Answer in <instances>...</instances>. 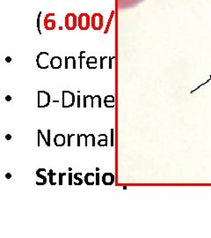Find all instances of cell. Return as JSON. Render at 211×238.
I'll list each match as a JSON object with an SVG mask.
<instances>
[{
	"label": "cell",
	"instance_id": "cell-2",
	"mask_svg": "<svg viewBox=\"0 0 211 238\" xmlns=\"http://www.w3.org/2000/svg\"><path fill=\"white\" fill-rule=\"evenodd\" d=\"M75 103V95L70 91H62V108H71Z\"/></svg>",
	"mask_w": 211,
	"mask_h": 238
},
{
	"label": "cell",
	"instance_id": "cell-17",
	"mask_svg": "<svg viewBox=\"0 0 211 238\" xmlns=\"http://www.w3.org/2000/svg\"><path fill=\"white\" fill-rule=\"evenodd\" d=\"M80 176H82V173H76V174L73 176V178L77 181L76 183H73L74 184H76V185H81V184L83 183L84 181H83V179L80 178Z\"/></svg>",
	"mask_w": 211,
	"mask_h": 238
},
{
	"label": "cell",
	"instance_id": "cell-32",
	"mask_svg": "<svg viewBox=\"0 0 211 238\" xmlns=\"http://www.w3.org/2000/svg\"><path fill=\"white\" fill-rule=\"evenodd\" d=\"M5 61H6L7 63H11V62H12V58H11V57H7V58H5Z\"/></svg>",
	"mask_w": 211,
	"mask_h": 238
},
{
	"label": "cell",
	"instance_id": "cell-35",
	"mask_svg": "<svg viewBox=\"0 0 211 238\" xmlns=\"http://www.w3.org/2000/svg\"><path fill=\"white\" fill-rule=\"evenodd\" d=\"M80 96L79 95H77V107L79 108L80 107V102H79V101H80Z\"/></svg>",
	"mask_w": 211,
	"mask_h": 238
},
{
	"label": "cell",
	"instance_id": "cell-33",
	"mask_svg": "<svg viewBox=\"0 0 211 238\" xmlns=\"http://www.w3.org/2000/svg\"><path fill=\"white\" fill-rule=\"evenodd\" d=\"M5 100H6L7 101H10L12 100V96H11V95H7V96L5 97Z\"/></svg>",
	"mask_w": 211,
	"mask_h": 238
},
{
	"label": "cell",
	"instance_id": "cell-21",
	"mask_svg": "<svg viewBox=\"0 0 211 238\" xmlns=\"http://www.w3.org/2000/svg\"><path fill=\"white\" fill-rule=\"evenodd\" d=\"M85 51H81L80 52V57H79V59H80V65H79V67H80V69L83 68V59L85 58V57H83V54H85Z\"/></svg>",
	"mask_w": 211,
	"mask_h": 238
},
{
	"label": "cell",
	"instance_id": "cell-23",
	"mask_svg": "<svg viewBox=\"0 0 211 238\" xmlns=\"http://www.w3.org/2000/svg\"><path fill=\"white\" fill-rule=\"evenodd\" d=\"M38 132L40 133V136L42 137V139H43V140L45 141V143H46V146H50V145L49 144V141H48V139H46V138H45V136L43 135L42 132H41L40 130H38Z\"/></svg>",
	"mask_w": 211,
	"mask_h": 238
},
{
	"label": "cell",
	"instance_id": "cell-31",
	"mask_svg": "<svg viewBox=\"0 0 211 238\" xmlns=\"http://www.w3.org/2000/svg\"><path fill=\"white\" fill-rule=\"evenodd\" d=\"M5 177L7 179H10L12 177V174H11V173H7V174L5 175Z\"/></svg>",
	"mask_w": 211,
	"mask_h": 238
},
{
	"label": "cell",
	"instance_id": "cell-30",
	"mask_svg": "<svg viewBox=\"0 0 211 238\" xmlns=\"http://www.w3.org/2000/svg\"><path fill=\"white\" fill-rule=\"evenodd\" d=\"M72 135H73V134L68 136V146H71V138L72 137Z\"/></svg>",
	"mask_w": 211,
	"mask_h": 238
},
{
	"label": "cell",
	"instance_id": "cell-5",
	"mask_svg": "<svg viewBox=\"0 0 211 238\" xmlns=\"http://www.w3.org/2000/svg\"><path fill=\"white\" fill-rule=\"evenodd\" d=\"M50 103V95L46 91H38V108H46Z\"/></svg>",
	"mask_w": 211,
	"mask_h": 238
},
{
	"label": "cell",
	"instance_id": "cell-13",
	"mask_svg": "<svg viewBox=\"0 0 211 238\" xmlns=\"http://www.w3.org/2000/svg\"><path fill=\"white\" fill-rule=\"evenodd\" d=\"M65 136L63 134H57L54 138V144L57 146H63L65 145Z\"/></svg>",
	"mask_w": 211,
	"mask_h": 238
},
{
	"label": "cell",
	"instance_id": "cell-10",
	"mask_svg": "<svg viewBox=\"0 0 211 238\" xmlns=\"http://www.w3.org/2000/svg\"><path fill=\"white\" fill-rule=\"evenodd\" d=\"M65 64H64V67L65 69H70L71 67L72 69H76L77 68V62L74 57H65Z\"/></svg>",
	"mask_w": 211,
	"mask_h": 238
},
{
	"label": "cell",
	"instance_id": "cell-12",
	"mask_svg": "<svg viewBox=\"0 0 211 238\" xmlns=\"http://www.w3.org/2000/svg\"><path fill=\"white\" fill-rule=\"evenodd\" d=\"M86 66L90 70H95L97 68V64H98V59L95 57H89L86 59Z\"/></svg>",
	"mask_w": 211,
	"mask_h": 238
},
{
	"label": "cell",
	"instance_id": "cell-26",
	"mask_svg": "<svg viewBox=\"0 0 211 238\" xmlns=\"http://www.w3.org/2000/svg\"><path fill=\"white\" fill-rule=\"evenodd\" d=\"M72 178H73V175L71 174V171L69 173V185H72L73 182H72Z\"/></svg>",
	"mask_w": 211,
	"mask_h": 238
},
{
	"label": "cell",
	"instance_id": "cell-16",
	"mask_svg": "<svg viewBox=\"0 0 211 238\" xmlns=\"http://www.w3.org/2000/svg\"><path fill=\"white\" fill-rule=\"evenodd\" d=\"M114 16H115V11H112L111 12V14H110V17L108 19V21H107V24L106 26V30L104 31V34H107L108 33V30H109V27H110V25L112 23V20H113Z\"/></svg>",
	"mask_w": 211,
	"mask_h": 238
},
{
	"label": "cell",
	"instance_id": "cell-7",
	"mask_svg": "<svg viewBox=\"0 0 211 238\" xmlns=\"http://www.w3.org/2000/svg\"><path fill=\"white\" fill-rule=\"evenodd\" d=\"M56 14L54 13H48L44 18V27L47 30H54L57 27V22L54 20Z\"/></svg>",
	"mask_w": 211,
	"mask_h": 238
},
{
	"label": "cell",
	"instance_id": "cell-25",
	"mask_svg": "<svg viewBox=\"0 0 211 238\" xmlns=\"http://www.w3.org/2000/svg\"><path fill=\"white\" fill-rule=\"evenodd\" d=\"M110 132H111V144H110V146H114V145H115V143H114V129H111Z\"/></svg>",
	"mask_w": 211,
	"mask_h": 238
},
{
	"label": "cell",
	"instance_id": "cell-29",
	"mask_svg": "<svg viewBox=\"0 0 211 238\" xmlns=\"http://www.w3.org/2000/svg\"><path fill=\"white\" fill-rule=\"evenodd\" d=\"M47 132H48V141L50 145V130H48Z\"/></svg>",
	"mask_w": 211,
	"mask_h": 238
},
{
	"label": "cell",
	"instance_id": "cell-36",
	"mask_svg": "<svg viewBox=\"0 0 211 238\" xmlns=\"http://www.w3.org/2000/svg\"><path fill=\"white\" fill-rule=\"evenodd\" d=\"M71 170H72V169H71V168H69V171H70V172H71Z\"/></svg>",
	"mask_w": 211,
	"mask_h": 238
},
{
	"label": "cell",
	"instance_id": "cell-28",
	"mask_svg": "<svg viewBox=\"0 0 211 238\" xmlns=\"http://www.w3.org/2000/svg\"><path fill=\"white\" fill-rule=\"evenodd\" d=\"M95 175H96V184L99 185V171H97Z\"/></svg>",
	"mask_w": 211,
	"mask_h": 238
},
{
	"label": "cell",
	"instance_id": "cell-4",
	"mask_svg": "<svg viewBox=\"0 0 211 238\" xmlns=\"http://www.w3.org/2000/svg\"><path fill=\"white\" fill-rule=\"evenodd\" d=\"M77 26L81 30H87L91 26V17L87 13H81L77 19Z\"/></svg>",
	"mask_w": 211,
	"mask_h": 238
},
{
	"label": "cell",
	"instance_id": "cell-15",
	"mask_svg": "<svg viewBox=\"0 0 211 238\" xmlns=\"http://www.w3.org/2000/svg\"><path fill=\"white\" fill-rule=\"evenodd\" d=\"M115 97L113 95H107L104 100L105 106L107 108H114L115 107Z\"/></svg>",
	"mask_w": 211,
	"mask_h": 238
},
{
	"label": "cell",
	"instance_id": "cell-18",
	"mask_svg": "<svg viewBox=\"0 0 211 238\" xmlns=\"http://www.w3.org/2000/svg\"><path fill=\"white\" fill-rule=\"evenodd\" d=\"M104 135V139H100L99 142H98V145L99 146H107V137L106 134H103Z\"/></svg>",
	"mask_w": 211,
	"mask_h": 238
},
{
	"label": "cell",
	"instance_id": "cell-24",
	"mask_svg": "<svg viewBox=\"0 0 211 238\" xmlns=\"http://www.w3.org/2000/svg\"><path fill=\"white\" fill-rule=\"evenodd\" d=\"M66 174L65 173H59L58 176H59V180H58V184L59 185H62V177L65 176Z\"/></svg>",
	"mask_w": 211,
	"mask_h": 238
},
{
	"label": "cell",
	"instance_id": "cell-19",
	"mask_svg": "<svg viewBox=\"0 0 211 238\" xmlns=\"http://www.w3.org/2000/svg\"><path fill=\"white\" fill-rule=\"evenodd\" d=\"M48 175L49 176V183H50L51 185H55V183H54V181H53V178H54V177H56V176H57V174L53 172V169H50Z\"/></svg>",
	"mask_w": 211,
	"mask_h": 238
},
{
	"label": "cell",
	"instance_id": "cell-14",
	"mask_svg": "<svg viewBox=\"0 0 211 238\" xmlns=\"http://www.w3.org/2000/svg\"><path fill=\"white\" fill-rule=\"evenodd\" d=\"M44 171H46L45 169H39L36 170V172H35L36 176L42 180V182H36V184H37V185H44V184H46V183H47V178H46V177H45L44 175H42V172H44Z\"/></svg>",
	"mask_w": 211,
	"mask_h": 238
},
{
	"label": "cell",
	"instance_id": "cell-3",
	"mask_svg": "<svg viewBox=\"0 0 211 238\" xmlns=\"http://www.w3.org/2000/svg\"><path fill=\"white\" fill-rule=\"evenodd\" d=\"M77 19H78V17H77L76 14H74L72 13H68L65 16V22H64L65 27L71 31L74 30L77 26Z\"/></svg>",
	"mask_w": 211,
	"mask_h": 238
},
{
	"label": "cell",
	"instance_id": "cell-11",
	"mask_svg": "<svg viewBox=\"0 0 211 238\" xmlns=\"http://www.w3.org/2000/svg\"><path fill=\"white\" fill-rule=\"evenodd\" d=\"M85 183L87 185H93L96 184V175H94L93 173L90 172L85 174Z\"/></svg>",
	"mask_w": 211,
	"mask_h": 238
},
{
	"label": "cell",
	"instance_id": "cell-22",
	"mask_svg": "<svg viewBox=\"0 0 211 238\" xmlns=\"http://www.w3.org/2000/svg\"><path fill=\"white\" fill-rule=\"evenodd\" d=\"M107 58V57H100L99 60H100V64H99V68L100 69H103L104 68V60H106Z\"/></svg>",
	"mask_w": 211,
	"mask_h": 238
},
{
	"label": "cell",
	"instance_id": "cell-34",
	"mask_svg": "<svg viewBox=\"0 0 211 238\" xmlns=\"http://www.w3.org/2000/svg\"><path fill=\"white\" fill-rule=\"evenodd\" d=\"M5 139H7V140H10V139H12V136H11V134H7V135L5 136Z\"/></svg>",
	"mask_w": 211,
	"mask_h": 238
},
{
	"label": "cell",
	"instance_id": "cell-8",
	"mask_svg": "<svg viewBox=\"0 0 211 238\" xmlns=\"http://www.w3.org/2000/svg\"><path fill=\"white\" fill-rule=\"evenodd\" d=\"M102 183L105 185H112L115 183V175L113 173H105L102 177Z\"/></svg>",
	"mask_w": 211,
	"mask_h": 238
},
{
	"label": "cell",
	"instance_id": "cell-9",
	"mask_svg": "<svg viewBox=\"0 0 211 238\" xmlns=\"http://www.w3.org/2000/svg\"><path fill=\"white\" fill-rule=\"evenodd\" d=\"M62 65V59L60 57H53L50 58V67L52 69H60Z\"/></svg>",
	"mask_w": 211,
	"mask_h": 238
},
{
	"label": "cell",
	"instance_id": "cell-1",
	"mask_svg": "<svg viewBox=\"0 0 211 238\" xmlns=\"http://www.w3.org/2000/svg\"><path fill=\"white\" fill-rule=\"evenodd\" d=\"M36 64L40 69L46 70L50 65L49 54L48 52H40L37 55L36 58Z\"/></svg>",
	"mask_w": 211,
	"mask_h": 238
},
{
	"label": "cell",
	"instance_id": "cell-20",
	"mask_svg": "<svg viewBox=\"0 0 211 238\" xmlns=\"http://www.w3.org/2000/svg\"><path fill=\"white\" fill-rule=\"evenodd\" d=\"M40 15H41V12L39 13L38 18H37V29H38L39 34H40V35H42V32L40 31Z\"/></svg>",
	"mask_w": 211,
	"mask_h": 238
},
{
	"label": "cell",
	"instance_id": "cell-27",
	"mask_svg": "<svg viewBox=\"0 0 211 238\" xmlns=\"http://www.w3.org/2000/svg\"><path fill=\"white\" fill-rule=\"evenodd\" d=\"M115 57H109V69H112L113 68V64H112V60L115 59Z\"/></svg>",
	"mask_w": 211,
	"mask_h": 238
},
{
	"label": "cell",
	"instance_id": "cell-6",
	"mask_svg": "<svg viewBox=\"0 0 211 238\" xmlns=\"http://www.w3.org/2000/svg\"><path fill=\"white\" fill-rule=\"evenodd\" d=\"M91 25L94 30H100L103 27V16L100 13H94L91 18Z\"/></svg>",
	"mask_w": 211,
	"mask_h": 238
}]
</instances>
